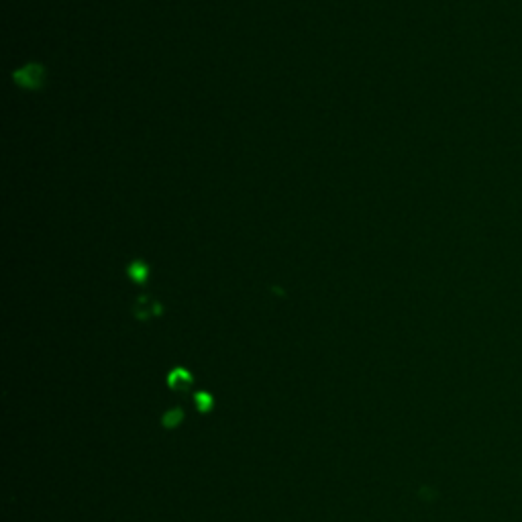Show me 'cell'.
I'll list each match as a JSON object with an SVG mask.
<instances>
[{
	"mask_svg": "<svg viewBox=\"0 0 522 522\" xmlns=\"http://www.w3.org/2000/svg\"><path fill=\"white\" fill-rule=\"evenodd\" d=\"M14 82L19 86L35 90V88H39L44 84V70L37 64H29L27 68H23V70H19L14 74Z\"/></svg>",
	"mask_w": 522,
	"mask_h": 522,
	"instance_id": "6da1fadb",
	"label": "cell"
},
{
	"mask_svg": "<svg viewBox=\"0 0 522 522\" xmlns=\"http://www.w3.org/2000/svg\"><path fill=\"white\" fill-rule=\"evenodd\" d=\"M129 276L135 280V282H137V284H143V282H145V278H147V265H145V263H141V261L130 263Z\"/></svg>",
	"mask_w": 522,
	"mask_h": 522,
	"instance_id": "7a4b0ae2",
	"label": "cell"
},
{
	"mask_svg": "<svg viewBox=\"0 0 522 522\" xmlns=\"http://www.w3.org/2000/svg\"><path fill=\"white\" fill-rule=\"evenodd\" d=\"M188 380H190V376H188L184 369H177V371H174V374L170 376V384H172V386H175V384H180V386H182V384H184V382H188Z\"/></svg>",
	"mask_w": 522,
	"mask_h": 522,
	"instance_id": "3957f363",
	"label": "cell"
},
{
	"mask_svg": "<svg viewBox=\"0 0 522 522\" xmlns=\"http://www.w3.org/2000/svg\"><path fill=\"white\" fill-rule=\"evenodd\" d=\"M180 418H182V414H180V412L168 414V416H166V425H168V427H174V425H177V420H180Z\"/></svg>",
	"mask_w": 522,
	"mask_h": 522,
	"instance_id": "277c9868",
	"label": "cell"
}]
</instances>
